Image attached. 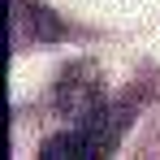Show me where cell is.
Masks as SVG:
<instances>
[{
	"instance_id": "obj_3",
	"label": "cell",
	"mask_w": 160,
	"mask_h": 160,
	"mask_svg": "<svg viewBox=\"0 0 160 160\" xmlns=\"http://www.w3.org/2000/svg\"><path fill=\"white\" fill-rule=\"evenodd\" d=\"M9 30H13V43H18V48H26V43H56V39H65V26L56 22L43 4H35V0H13Z\"/></svg>"
},
{
	"instance_id": "obj_2",
	"label": "cell",
	"mask_w": 160,
	"mask_h": 160,
	"mask_svg": "<svg viewBox=\"0 0 160 160\" xmlns=\"http://www.w3.org/2000/svg\"><path fill=\"white\" fill-rule=\"evenodd\" d=\"M56 112L65 117V121H87L91 112H100L108 104L104 95V78H100V69L91 65V61H74V65H65V74L56 78V95H52Z\"/></svg>"
},
{
	"instance_id": "obj_1",
	"label": "cell",
	"mask_w": 160,
	"mask_h": 160,
	"mask_svg": "<svg viewBox=\"0 0 160 160\" xmlns=\"http://www.w3.org/2000/svg\"><path fill=\"white\" fill-rule=\"evenodd\" d=\"M130 117H134V104H104L100 112H91L87 121H78V126H69V130L52 134V138L43 143L39 156H43V160H69V156L100 160V156H108V152L121 143Z\"/></svg>"
}]
</instances>
